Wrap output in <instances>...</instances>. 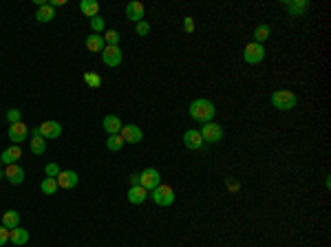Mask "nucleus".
<instances>
[{"mask_svg": "<svg viewBox=\"0 0 331 247\" xmlns=\"http://www.w3.org/2000/svg\"><path fill=\"white\" fill-rule=\"evenodd\" d=\"M141 188L148 192H153L157 185H161V175H159V170H155V168H146L144 172H141Z\"/></svg>", "mask_w": 331, "mask_h": 247, "instance_id": "8", "label": "nucleus"}, {"mask_svg": "<svg viewBox=\"0 0 331 247\" xmlns=\"http://www.w3.org/2000/svg\"><path fill=\"white\" fill-rule=\"evenodd\" d=\"M296 104H298V97L292 90L280 88V90H274L272 93V106L276 110H294Z\"/></svg>", "mask_w": 331, "mask_h": 247, "instance_id": "2", "label": "nucleus"}, {"mask_svg": "<svg viewBox=\"0 0 331 247\" xmlns=\"http://www.w3.org/2000/svg\"><path fill=\"white\" fill-rule=\"evenodd\" d=\"M183 143H186V148H190V150H201L203 146H206V141H203L201 133L199 130H186V135H183Z\"/></svg>", "mask_w": 331, "mask_h": 247, "instance_id": "12", "label": "nucleus"}, {"mask_svg": "<svg viewBox=\"0 0 331 247\" xmlns=\"http://www.w3.org/2000/svg\"><path fill=\"white\" fill-rule=\"evenodd\" d=\"M38 133L40 137H44L49 141V139H58L60 135H62V124L55 122V119H47V122H42L38 126Z\"/></svg>", "mask_w": 331, "mask_h": 247, "instance_id": "6", "label": "nucleus"}, {"mask_svg": "<svg viewBox=\"0 0 331 247\" xmlns=\"http://www.w3.org/2000/svg\"><path fill=\"white\" fill-rule=\"evenodd\" d=\"M122 57H124V51L120 49V44L117 47H104V51H102V62L106 67H113V69L120 67Z\"/></svg>", "mask_w": 331, "mask_h": 247, "instance_id": "7", "label": "nucleus"}, {"mask_svg": "<svg viewBox=\"0 0 331 247\" xmlns=\"http://www.w3.org/2000/svg\"><path fill=\"white\" fill-rule=\"evenodd\" d=\"M5 179L14 185H20L24 181V170L18 166V163H11V166H7V170H5Z\"/></svg>", "mask_w": 331, "mask_h": 247, "instance_id": "16", "label": "nucleus"}, {"mask_svg": "<svg viewBox=\"0 0 331 247\" xmlns=\"http://www.w3.org/2000/svg\"><path fill=\"white\" fill-rule=\"evenodd\" d=\"M2 225H5L7 229H14L20 225V212L18 210H7L5 214H2Z\"/></svg>", "mask_w": 331, "mask_h": 247, "instance_id": "21", "label": "nucleus"}, {"mask_svg": "<svg viewBox=\"0 0 331 247\" xmlns=\"http://www.w3.org/2000/svg\"><path fill=\"white\" fill-rule=\"evenodd\" d=\"M135 31H137V35H141V38H144V35H148V34H150V24L141 20V22H137V27H135Z\"/></svg>", "mask_w": 331, "mask_h": 247, "instance_id": "32", "label": "nucleus"}, {"mask_svg": "<svg viewBox=\"0 0 331 247\" xmlns=\"http://www.w3.org/2000/svg\"><path fill=\"white\" fill-rule=\"evenodd\" d=\"M267 38H269V27L267 24H259V27L254 29V42L263 44Z\"/></svg>", "mask_w": 331, "mask_h": 247, "instance_id": "28", "label": "nucleus"}, {"mask_svg": "<svg viewBox=\"0 0 331 247\" xmlns=\"http://www.w3.org/2000/svg\"><path fill=\"white\" fill-rule=\"evenodd\" d=\"M7 122H9V124H18V122H22V113H20L18 108L7 110Z\"/></svg>", "mask_w": 331, "mask_h": 247, "instance_id": "31", "label": "nucleus"}, {"mask_svg": "<svg viewBox=\"0 0 331 247\" xmlns=\"http://www.w3.org/2000/svg\"><path fill=\"white\" fill-rule=\"evenodd\" d=\"M44 150H47V139L40 137L38 128H34V137H31V152H34V155H42Z\"/></svg>", "mask_w": 331, "mask_h": 247, "instance_id": "23", "label": "nucleus"}, {"mask_svg": "<svg viewBox=\"0 0 331 247\" xmlns=\"http://www.w3.org/2000/svg\"><path fill=\"white\" fill-rule=\"evenodd\" d=\"M243 60L247 64H259L265 60V47L259 42H247L243 49Z\"/></svg>", "mask_w": 331, "mask_h": 247, "instance_id": "5", "label": "nucleus"}, {"mask_svg": "<svg viewBox=\"0 0 331 247\" xmlns=\"http://www.w3.org/2000/svg\"><path fill=\"white\" fill-rule=\"evenodd\" d=\"M188 113H190V117L194 119V122L208 124V122H212V119H214L216 106L212 104L210 100H203V97H199V100L190 102V108H188Z\"/></svg>", "mask_w": 331, "mask_h": 247, "instance_id": "1", "label": "nucleus"}, {"mask_svg": "<svg viewBox=\"0 0 331 247\" xmlns=\"http://www.w3.org/2000/svg\"><path fill=\"white\" fill-rule=\"evenodd\" d=\"M120 137L124 139V143H139L141 139H144V133H141L139 126H135V124H126V126H122Z\"/></svg>", "mask_w": 331, "mask_h": 247, "instance_id": "9", "label": "nucleus"}, {"mask_svg": "<svg viewBox=\"0 0 331 247\" xmlns=\"http://www.w3.org/2000/svg\"><path fill=\"white\" fill-rule=\"evenodd\" d=\"M183 31H186V34H192V31H194V18H190V16L183 18Z\"/></svg>", "mask_w": 331, "mask_h": 247, "instance_id": "34", "label": "nucleus"}, {"mask_svg": "<svg viewBox=\"0 0 331 247\" xmlns=\"http://www.w3.org/2000/svg\"><path fill=\"white\" fill-rule=\"evenodd\" d=\"M20 157H22V148L14 143V146H9L7 150H2V155H0V161L7 163V166H11V163H16Z\"/></svg>", "mask_w": 331, "mask_h": 247, "instance_id": "17", "label": "nucleus"}, {"mask_svg": "<svg viewBox=\"0 0 331 247\" xmlns=\"http://www.w3.org/2000/svg\"><path fill=\"white\" fill-rule=\"evenodd\" d=\"M104 38H102L100 34H93V35H88L87 38V49L88 51H95V53H102L104 51Z\"/></svg>", "mask_w": 331, "mask_h": 247, "instance_id": "24", "label": "nucleus"}, {"mask_svg": "<svg viewBox=\"0 0 331 247\" xmlns=\"http://www.w3.org/2000/svg\"><path fill=\"white\" fill-rule=\"evenodd\" d=\"M144 14H146L144 5L137 2V0H133V2L126 5V18L133 20V22H141V20H144Z\"/></svg>", "mask_w": 331, "mask_h": 247, "instance_id": "14", "label": "nucleus"}, {"mask_svg": "<svg viewBox=\"0 0 331 247\" xmlns=\"http://www.w3.org/2000/svg\"><path fill=\"white\" fill-rule=\"evenodd\" d=\"M150 196H153V201L157 205H161V208H168V205L174 203V190L170 188V185H166V183L157 185V188L150 192Z\"/></svg>", "mask_w": 331, "mask_h": 247, "instance_id": "3", "label": "nucleus"}, {"mask_svg": "<svg viewBox=\"0 0 331 247\" xmlns=\"http://www.w3.org/2000/svg\"><path fill=\"white\" fill-rule=\"evenodd\" d=\"M49 5H51L53 9H55V7H62V5H64V0H51V2H49Z\"/></svg>", "mask_w": 331, "mask_h": 247, "instance_id": "38", "label": "nucleus"}, {"mask_svg": "<svg viewBox=\"0 0 331 247\" xmlns=\"http://www.w3.org/2000/svg\"><path fill=\"white\" fill-rule=\"evenodd\" d=\"M102 38H104V44L106 47H117V42H120V31H115V29H108V31H106L104 35H102Z\"/></svg>", "mask_w": 331, "mask_h": 247, "instance_id": "27", "label": "nucleus"}, {"mask_svg": "<svg viewBox=\"0 0 331 247\" xmlns=\"http://www.w3.org/2000/svg\"><path fill=\"white\" fill-rule=\"evenodd\" d=\"M27 135H29V128H27V124L18 122V124H9V139L16 143V146H20V143L27 139Z\"/></svg>", "mask_w": 331, "mask_h": 247, "instance_id": "11", "label": "nucleus"}, {"mask_svg": "<svg viewBox=\"0 0 331 247\" xmlns=\"http://www.w3.org/2000/svg\"><path fill=\"white\" fill-rule=\"evenodd\" d=\"M55 18V9H53L51 5H42V7H38V11H35V20L38 22H51V20Z\"/></svg>", "mask_w": 331, "mask_h": 247, "instance_id": "22", "label": "nucleus"}, {"mask_svg": "<svg viewBox=\"0 0 331 247\" xmlns=\"http://www.w3.org/2000/svg\"><path fill=\"white\" fill-rule=\"evenodd\" d=\"M44 172H47V176H51V179H55V176L60 175V166H58V163H47V168H44Z\"/></svg>", "mask_w": 331, "mask_h": 247, "instance_id": "33", "label": "nucleus"}, {"mask_svg": "<svg viewBox=\"0 0 331 247\" xmlns=\"http://www.w3.org/2000/svg\"><path fill=\"white\" fill-rule=\"evenodd\" d=\"M55 181H58L60 188H64V190H71V188H75V185H77L80 176H77L75 170H60V175L55 176Z\"/></svg>", "mask_w": 331, "mask_h": 247, "instance_id": "10", "label": "nucleus"}, {"mask_svg": "<svg viewBox=\"0 0 331 247\" xmlns=\"http://www.w3.org/2000/svg\"><path fill=\"white\" fill-rule=\"evenodd\" d=\"M80 11L87 16L88 20H91V18H95V16L100 14V2H97V0H82V2H80Z\"/></svg>", "mask_w": 331, "mask_h": 247, "instance_id": "19", "label": "nucleus"}, {"mask_svg": "<svg viewBox=\"0 0 331 247\" xmlns=\"http://www.w3.org/2000/svg\"><path fill=\"white\" fill-rule=\"evenodd\" d=\"M9 241L14 243L16 247L24 245V243H29V232H27V229H22V228L18 225V228H14V229L9 232Z\"/></svg>", "mask_w": 331, "mask_h": 247, "instance_id": "20", "label": "nucleus"}, {"mask_svg": "<svg viewBox=\"0 0 331 247\" xmlns=\"http://www.w3.org/2000/svg\"><path fill=\"white\" fill-rule=\"evenodd\" d=\"M146 199H148V190H144L141 185H130V190H128V201L130 203L141 205Z\"/></svg>", "mask_w": 331, "mask_h": 247, "instance_id": "18", "label": "nucleus"}, {"mask_svg": "<svg viewBox=\"0 0 331 247\" xmlns=\"http://www.w3.org/2000/svg\"><path fill=\"white\" fill-rule=\"evenodd\" d=\"M88 24H91L93 34H102V31H104V18H100V16L91 18V20H88Z\"/></svg>", "mask_w": 331, "mask_h": 247, "instance_id": "30", "label": "nucleus"}, {"mask_svg": "<svg viewBox=\"0 0 331 247\" xmlns=\"http://www.w3.org/2000/svg\"><path fill=\"white\" fill-rule=\"evenodd\" d=\"M130 183H133V185H139V183H141V172H135V175H130Z\"/></svg>", "mask_w": 331, "mask_h": 247, "instance_id": "36", "label": "nucleus"}, {"mask_svg": "<svg viewBox=\"0 0 331 247\" xmlns=\"http://www.w3.org/2000/svg\"><path fill=\"white\" fill-rule=\"evenodd\" d=\"M227 188H230V190H239V181H230V179H227Z\"/></svg>", "mask_w": 331, "mask_h": 247, "instance_id": "37", "label": "nucleus"}, {"mask_svg": "<svg viewBox=\"0 0 331 247\" xmlns=\"http://www.w3.org/2000/svg\"><path fill=\"white\" fill-rule=\"evenodd\" d=\"M9 232L11 229H7L5 225H0V247L5 245V243H9Z\"/></svg>", "mask_w": 331, "mask_h": 247, "instance_id": "35", "label": "nucleus"}, {"mask_svg": "<svg viewBox=\"0 0 331 247\" xmlns=\"http://www.w3.org/2000/svg\"><path fill=\"white\" fill-rule=\"evenodd\" d=\"M201 137L206 143H219L221 139H223V126L221 124H214V122H208L201 126Z\"/></svg>", "mask_w": 331, "mask_h": 247, "instance_id": "4", "label": "nucleus"}, {"mask_svg": "<svg viewBox=\"0 0 331 247\" xmlns=\"http://www.w3.org/2000/svg\"><path fill=\"white\" fill-rule=\"evenodd\" d=\"M283 7L287 9V14L292 16V18H296V16H302L309 9V2L307 0H285Z\"/></svg>", "mask_w": 331, "mask_h": 247, "instance_id": "13", "label": "nucleus"}, {"mask_svg": "<svg viewBox=\"0 0 331 247\" xmlns=\"http://www.w3.org/2000/svg\"><path fill=\"white\" fill-rule=\"evenodd\" d=\"M102 126H104V130L108 135H120L124 124H122V119L117 117V115H106L104 122H102Z\"/></svg>", "mask_w": 331, "mask_h": 247, "instance_id": "15", "label": "nucleus"}, {"mask_svg": "<svg viewBox=\"0 0 331 247\" xmlns=\"http://www.w3.org/2000/svg\"><path fill=\"white\" fill-rule=\"evenodd\" d=\"M122 146H124V139H122L120 135H108V139H106V148H108L110 152L122 150Z\"/></svg>", "mask_w": 331, "mask_h": 247, "instance_id": "26", "label": "nucleus"}, {"mask_svg": "<svg viewBox=\"0 0 331 247\" xmlns=\"http://www.w3.org/2000/svg\"><path fill=\"white\" fill-rule=\"evenodd\" d=\"M0 166H2V161H0Z\"/></svg>", "mask_w": 331, "mask_h": 247, "instance_id": "40", "label": "nucleus"}, {"mask_svg": "<svg viewBox=\"0 0 331 247\" xmlns=\"http://www.w3.org/2000/svg\"><path fill=\"white\" fill-rule=\"evenodd\" d=\"M84 82H87L91 88H100L102 86V77L97 73H84Z\"/></svg>", "mask_w": 331, "mask_h": 247, "instance_id": "29", "label": "nucleus"}, {"mask_svg": "<svg viewBox=\"0 0 331 247\" xmlns=\"http://www.w3.org/2000/svg\"><path fill=\"white\" fill-rule=\"evenodd\" d=\"M2 176H5V170H0V179H2Z\"/></svg>", "mask_w": 331, "mask_h": 247, "instance_id": "39", "label": "nucleus"}, {"mask_svg": "<svg viewBox=\"0 0 331 247\" xmlns=\"http://www.w3.org/2000/svg\"><path fill=\"white\" fill-rule=\"evenodd\" d=\"M58 181L55 179H51V176H44L42 179V183H40V190L44 192V194H55V192H58Z\"/></svg>", "mask_w": 331, "mask_h": 247, "instance_id": "25", "label": "nucleus"}]
</instances>
